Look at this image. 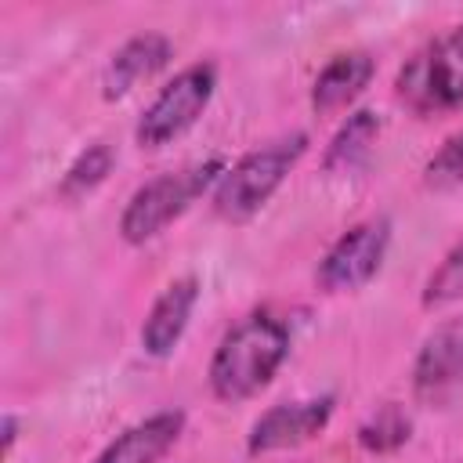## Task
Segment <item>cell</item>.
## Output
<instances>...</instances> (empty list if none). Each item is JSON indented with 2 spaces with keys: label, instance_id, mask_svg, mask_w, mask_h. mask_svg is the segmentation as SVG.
I'll return each instance as SVG.
<instances>
[{
  "label": "cell",
  "instance_id": "14",
  "mask_svg": "<svg viewBox=\"0 0 463 463\" xmlns=\"http://www.w3.org/2000/svg\"><path fill=\"white\" fill-rule=\"evenodd\" d=\"M409 438H412V416H409L405 405H398V402L380 405V409L358 427V445H362L365 452H376V456L398 452Z\"/></svg>",
  "mask_w": 463,
  "mask_h": 463
},
{
  "label": "cell",
  "instance_id": "11",
  "mask_svg": "<svg viewBox=\"0 0 463 463\" xmlns=\"http://www.w3.org/2000/svg\"><path fill=\"white\" fill-rule=\"evenodd\" d=\"M170 58H174V43L163 33H152L148 29V33H137V36L123 40L112 51V58H109V65L101 72V94L109 101L130 94L141 80L156 76Z\"/></svg>",
  "mask_w": 463,
  "mask_h": 463
},
{
  "label": "cell",
  "instance_id": "1",
  "mask_svg": "<svg viewBox=\"0 0 463 463\" xmlns=\"http://www.w3.org/2000/svg\"><path fill=\"white\" fill-rule=\"evenodd\" d=\"M289 354V329L271 311H250L213 347L206 380L217 402H246L260 394Z\"/></svg>",
  "mask_w": 463,
  "mask_h": 463
},
{
  "label": "cell",
  "instance_id": "9",
  "mask_svg": "<svg viewBox=\"0 0 463 463\" xmlns=\"http://www.w3.org/2000/svg\"><path fill=\"white\" fill-rule=\"evenodd\" d=\"M199 304V279L195 275H181L174 282L163 286V293L152 300L145 322H141V347L152 358H166L174 354V347L181 344L188 318Z\"/></svg>",
  "mask_w": 463,
  "mask_h": 463
},
{
  "label": "cell",
  "instance_id": "8",
  "mask_svg": "<svg viewBox=\"0 0 463 463\" xmlns=\"http://www.w3.org/2000/svg\"><path fill=\"white\" fill-rule=\"evenodd\" d=\"M412 391L423 402H445L463 391V315L438 322L416 358H412Z\"/></svg>",
  "mask_w": 463,
  "mask_h": 463
},
{
  "label": "cell",
  "instance_id": "6",
  "mask_svg": "<svg viewBox=\"0 0 463 463\" xmlns=\"http://www.w3.org/2000/svg\"><path fill=\"white\" fill-rule=\"evenodd\" d=\"M387 246H391L387 217H365V221L351 224L347 232L336 235V242L318 260V271H315L318 286L326 293H347V289L365 286L380 271Z\"/></svg>",
  "mask_w": 463,
  "mask_h": 463
},
{
  "label": "cell",
  "instance_id": "5",
  "mask_svg": "<svg viewBox=\"0 0 463 463\" xmlns=\"http://www.w3.org/2000/svg\"><path fill=\"white\" fill-rule=\"evenodd\" d=\"M213 87H217L213 61H192V65H184L145 105V112L137 116V127H134V141L141 148H163L174 137H181L206 112V105L213 98Z\"/></svg>",
  "mask_w": 463,
  "mask_h": 463
},
{
  "label": "cell",
  "instance_id": "17",
  "mask_svg": "<svg viewBox=\"0 0 463 463\" xmlns=\"http://www.w3.org/2000/svg\"><path fill=\"white\" fill-rule=\"evenodd\" d=\"M423 184L427 188H438V192H449V188H459L463 184V130L449 134L441 141V148L427 159Z\"/></svg>",
  "mask_w": 463,
  "mask_h": 463
},
{
  "label": "cell",
  "instance_id": "4",
  "mask_svg": "<svg viewBox=\"0 0 463 463\" xmlns=\"http://www.w3.org/2000/svg\"><path fill=\"white\" fill-rule=\"evenodd\" d=\"M398 98L416 116H441L463 105V25L427 40L398 69Z\"/></svg>",
  "mask_w": 463,
  "mask_h": 463
},
{
  "label": "cell",
  "instance_id": "3",
  "mask_svg": "<svg viewBox=\"0 0 463 463\" xmlns=\"http://www.w3.org/2000/svg\"><path fill=\"white\" fill-rule=\"evenodd\" d=\"M228 170V163L221 156L199 159V163H184L177 170H166L152 181H145L141 188H134V195L127 199L123 213H119V235L130 246H145L156 235H163L203 192H213L221 174Z\"/></svg>",
  "mask_w": 463,
  "mask_h": 463
},
{
  "label": "cell",
  "instance_id": "10",
  "mask_svg": "<svg viewBox=\"0 0 463 463\" xmlns=\"http://www.w3.org/2000/svg\"><path fill=\"white\" fill-rule=\"evenodd\" d=\"M184 434V412L181 409H159L127 430H119L98 456L94 463H156L163 459L177 438Z\"/></svg>",
  "mask_w": 463,
  "mask_h": 463
},
{
  "label": "cell",
  "instance_id": "15",
  "mask_svg": "<svg viewBox=\"0 0 463 463\" xmlns=\"http://www.w3.org/2000/svg\"><path fill=\"white\" fill-rule=\"evenodd\" d=\"M112 163H116V152H112L105 141L87 145V148L69 163V170L61 174L58 195H61V199H83V195H90V192L112 174Z\"/></svg>",
  "mask_w": 463,
  "mask_h": 463
},
{
  "label": "cell",
  "instance_id": "18",
  "mask_svg": "<svg viewBox=\"0 0 463 463\" xmlns=\"http://www.w3.org/2000/svg\"><path fill=\"white\" fill-rule=\"evenodd\" d=\"M14 441H18V416L14 412H4V420H0V452L11 456Z\"/></svg>",
  "mask_w": 463,
  "mask_h": 463
},
{
  "label": "cell",
  "instance_id": "2",
  "mask_svg": "<svg viewBox=\"0 0 463 463\" xmlns=\"http://www.w3.org/2000/svg\"><path fill=\"white\" fill-rule=\"evenodd\" d=\"M304 152H307V134L293 130V134H282V137L264 141V145L250 148L246 156H239L221 174L217 188L210 192L213 213L232 224H242L253 213H260L268 206V199L282 188L289 170L304 159Z\"/></svg>",
  "mask_w": 463,
  "mask_h": 463
},
{
  "label": "cell",
  "instance_id": "7",
  "mask_svg": "<svg viewBox=\"0 0 463 463\" xmlns=\"http://www.w3.org/2000/svg\"><path fill=\"white\" fill-rule=\"evenodd\" d=\"M336 398L333 394H315V398H300V402H282L271 405L268 412H260L246 434V449L253 456H268V452H282V449H297L311 438H318L329 420H333Z\"/></svg>",
  "mask_w": 463,
  "mask_h": 463
},
{
  "label": "cell",
  "instance_id": "12",
  "mask_svg": "<svg viewBox=\"0 0 463 463\" xmlns=\"http://www.w3.org/2000/svg\"><path fill=\"white\" fill-rule=\"evenodd\" d=\"M376 76V58L369 51H340L333 54L318 76L311 80V109L318 116L344 112Z\"/></svg>",
  "mask_w": 463,
  "mask_h": 463
},
{
  "label": "cell",
  "instance_id": "16",
  "mask_svg": "<svg viewBox=\"0 0 463 463\" xmlns=\"http://www.w3.org/2000/svg\"><path fill=\"white\" fill-rule=\"evenodd\" d=\"M463 297V239L438 260V268L427 275V282H423V293H420V304L427 307V311H434V307H445V304H452V300H459Z\"/></svg>",
  "mask_w": 463,
  "mask_h": 463
},
{
  "label": "cell",
  "instance_id": "13",
  "mask_svg": "<svg viewBox=\"0 0 463 463\" xmlns=\"http://www.w3.org/2000/svg\"><path fill=\"white\" fill-rule=\"evenodd\" d=\"M380 112H373V109H354V112H347V119L336 127V134L329 137V145H326V156H322V166L329 170V174H347V170H354L369 152H373V145H376V137H380Z\"/></svg>",
  "mask_w": 463,
  "mask_h": 463
}]
</instances>
